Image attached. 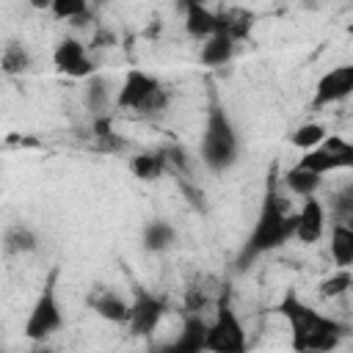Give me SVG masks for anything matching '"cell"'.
<instances>
[{
	"label": "cell",
	"instance_id": "cell-1",
	"mask_svg": "<svg viewBox=\"0 0 353 353\" xmlns=\"http://www.w3.org/2000/svg\"><path fill=\"white\" fill-rule=\"evenodd\" d=\"M279 182H281V176H276V168H270L268 185H265V193H262V204H259L254 226H251V232H248V237L240 248L237 268H248L262 254H270V251L287 245L295 237L298 212L290 210V201L281 196Z\"/></svg>",
	"mask_w": 353,
	"mask_h": 353
},
{
	"label": "cell",
	"instance_id": "cell-2",
	"mask_svg": "<svg viewBox=\"0 0 353 353\" xmlns=\"http://www.w3.org/2000/svg\"><path fill=\"white\" fill-rule=\"evenodd\" d=\"M279 312L290 323V339L295 350H331L339 345L342 325L334 317L306 306L295 292H287L281 298Z\"/></svg>",
	"mask_w": 353,
	"mask_h": 353
},
{
	"label": "cell",
	"instance_id": "cell-3",
	"mask_svg": "<svg viewBox=\"0 0 353 353\" xmlns=\"http://www.w3.org/2000/svg\"><path fill=\"white\" fill-rule=\"evenodd\" d=\"M199 157L212 174L229 171L240 157L237 130H234L226 108L218 99H212L210 108H207V121H204V132H201V143H199Z\"/></svg>",
	"mask_w": 353,
	"mask_h": 353
},
{
	"label": "cell",
	"instance_id": "cell-4",
	"mask_svg": "<svg viewBox=\"0 0 353 353\" xmlns=\"http://www.w3.org/2000/svg\"><path fill=\"white\" fill-rule=\"evenodd\" d=\"M119 110H132L141 116H154L160 110H165L168 105V91L163 88V83L157 77H152L143 69H130L124 74V83L116 91V102Z\"/></svg>",
	"mask_w": 353,
	"mask_h": 353
},
{
	"label": "cell",
	"instance_id": "cell-5",
	"mask_svg": "<svg viewBox=\"0 0 353 353\" xmlns=\"http://www.w3.org/2000/svg\"><path fill=\"white\" fill-rule=\"evenodd\" d=\"M248 347L245 339V328L232 306L229 290L221 292L218 303H215V314L210 320V331H207V350L212 353H240Z\"/></svg>",
	"mask_w": 353,
	"mask_h": 353
},
{
	"label": "cell",
	"instance_id": "cell-6",
	"mask_svg": "<svg viewBox=\"0 0 353 353\" xmlns=\"http://www.w3.org/2000/svg\"><path fill=\"white\" fill-rule=\"evenodd\" d=\"M55 279L58 273L52 270L39 292V298L33 301L30 312H28V320H25V336L39 342V339H47L52 336L61 325H63V312H61V303H58V292H55Z\"/></svg>",
	"mask_w": 353,
	"mask_h": 353
},
{
	"label": "cell",
	"instance_id": "cell-7",
	"mask_svg": "<svg viewBox=\"0 0 353 353\" xmlns=\"http://www.w3.org/2000/svg\"><path fill=\"white\" fill-rule=\"evenodd\" d=\"M298 165H303L309 171H317L323 176L331 174V171L353 168V141L328 132V138L320 146H314V149H309L298 157Z\"/></svg>",
	"mask_w": 353,
	"mask_h": 353
},
{
	"label": "cell",
	"instance_id": "cell-8",
	"mask_svg": "<svg viewBox=\"0 0 353 353\" xmlns=\"http://www.w3.org/2000/svg\"><path fill=\"white\" fill-rule=\"evenodd\" d=\"M168 306L160 295L149 292L146 287H135V295L130 301V320H127V328L135 334V336H149L165 317Z\"/></svg>",
	"mask_w": 353,
	"mask_h": 353
},
{
	"label": "cell",
	"instance_id": "cell-9",
	"mask_svg": "<svg viewBox=\"0 0 353 353\" xmlns=\"http://www.w3.org/2000/svg\"><path fill=\"white\" fill-rule=\"evenodd\" d=\"M347 97H353V63H339L317 80L312 108H328Z\"/></svg>",
	"mask_w": 353,
	"mask_h": 353
},
{
	"label": "cell",
	"instance_id": "cell-10",
	"mask_svg": "<svg viewBox=\"0 0 353 353\" xmlns=\"http://www.w3.org/2000/svg\"><path fill=\"white\" fill-rule=\"evenodd\" d=\"M52 63H55V69L61 72V74H66V77H91L94 74V61L88 58V52H85V44L83 41H77V39H72V36H66V39H61L58 44H55V50H52Z\"/></svg>",
	"mask_w": 353,
	"mask_h": 353
},
{
	"label": "cell",
	"instance_id": "cell-11",
	"mask_svg": "<svg viewBox=\"0 0 353 353\" xmlns=\"http://www.w3.org/2000/svg\"><path fill=\"white\" fill-rule=\"evenodd\" d=\"M325 234V204L314 196H306L301 210H298V223H295V240L312 245Z\"/></svg>",
	"mask_w": 353,
	"mask_h": 353
},
{
	"label": "cell",
	"instance_id": "cell-12",
	"mask_svg": "<svg viewBox=\"0 0 353 353\" xmlns=\"http://www.w3.org/2000/svg\"><path fill=\"white\" fill-rule=\"evenodd\" d=\"M207 331H210V320H204L201 312H185L182 331L171 342V350H182V353L207 350Z\"/></svg>",
	"mask_w": 353,
	"mask_h": 353
},
{
	"label": "cell",
	"instance_id": "cell-13",
	"mask_svg": "<svg viewBox=\"0 0 353 353\" xmlns=\"http://www.w3.org/2000/svg\"><path fill=\"white\" fill-rule=\"evenodd\" d=\"M88 306L108 323H116V325H127L130 320V301H124L119 292L113 290H97L91 292L88 298Z\"/></svg>",
	"mask_w": 353,
	"mask_h": 353
},
{
	"label": "cell",
	"instance_id": "cell-14",
	"mask_svg": "<svg viewBox=\"0 0 353 353\" xmlns=\"http://www.w3.org/2000/svg\"><path fill=\"white\" fill-rule=\"evenodd\" d=\"M234 47H237V41L232 39V36H226V33H212L210 39H204L201 41V50H199V61L204 63V66H223V63H229L232 61V55H234Z\"/></svg>",
	"mask_w": 353,
	"mask_h": 353
},
{
	"label": "cell",
	"instance_id": "cell-15",
	"mask_svg": "<svg viewBox=\"0 0 353 353\" xmlns=\"http://www.w3.org/2000/svg\"><path fill=\"white\" fill-rule=\"evenodd\" d=\"M281 182H284V188H287L292 196L306 199V196H314V193L320 190V185H323V174L309 171V168H303V165H298V163H295L292 168H287V171H284Z\"/></svg>",
	"mask_w": 353,
	"mask_h": 353
},
{
	"label": "cell",
	"instance_id": "cell-16",
	"mask_svg": "<svg viewBox=\"0 0 353 353\" xmlns=\"http://www.w3.org/2000/svg\"><path fill=\"white\" fill-rule=\"evenodd\" d=\"M185 30L188 36L204 41L212 33H218V14L210 11V6H190L185 8Z\"/></svg>",
	"mask_w": 353,
	"mask_h": 353
},
{
	"label": "cell",
	"instance_id": "cell-17",
	"mask_svg": "<svg viewBox=\"0 0 353 353\" xmlns=\"http://www.w3.org/2000/svg\"><path fill=\"white\" fill-rule=\"evenodd\" d=\"M130 171H132V176L141 179V182H154V179H160V176L168 171L165 152H141V154H132Z\"/></svg>",
	"mask_w": 353,
	"mask_h": 353
},
{
	"label": "cell",
	"instance_id": "cell-18",
	"mask_svg": "<svg viewBox=\"0 0 353 353\" xmlns=\"http://www.w3.org/2000/svg\"><path fill=\"white\" fill-rule=\"evenodd\" d=\"M328 251H331V259L336 268H353V226L334 221Z\"/></svg>",
	"mask_w": 353,
	"mask_h": 353
},
{
	"label": "cell",
	"instance_id": "cell-19",
	"mask_svg": "<svg viewBox=\"0 0 353 353\" xmlns=\"http://www.w3.org/2000/svg\"><path fill=\"white\" fill-rule=\"evenodd\" d=\"M141 243H143L146 251H154V254L168 251V248L176 243V229H174L168 221L154 218V221H149V223L143 226V232H141Z\"/></svg>",
	"mask_w": 353,
	"mask_h": 353
},
{
	"label": "cell",
	"instance_id": "cell-20",
	"mask_svg": "<svg viewBox=\"0 0 353 353\" xmlns=\"http://www.w3.org/2000/svg\"><path fill=\"white\" fill-rule=\"evenodd\" d=\"M251 28H254V14L245 11V8H229V11H221L218 14V30L226 33V36H232L234 41L248 39Z\"/></svg>",
	"mask_w": 353,
	"mask_h": 353
},
{
	"label": "cell",
	"instance_id": "cell-21",
	"mask_svg": "<svg viewBox=\"0 0 353 353\" xmlns=\"http://www.w3.org/2000/svg\"><path fill=\"white\" fill-rule=\"evenodd\" d=\"M39 248V237L30 226L25 223H14L3 232V251L8 256H17V254H30Z\"/></svg>",
	"mask_w": 353,
	"mask_h": 353
},
{
	"label": "cell",
	"instance_id": "cell-22",
	"mask_svg": "<svg viewBox=\"0 0 353 353\" xmlns=\"http://www.w3.org/2000/svg\"><path fill=\"white\" fill-rule=\"evenodd\" d=\"M328 138V130L320 124V121H303L301 127H295V132L290 135V143L301 152H309L314 146H320L323 141Z\"/></svg>",
	"mask_w": 353,
	"mask_h": 353
},
{
	"label": "cell",
	"instance_id": "cell-23",
	"mask_svg": "<svg viewBox=\"0 0 353 353\" xmlns=\"http://www.w3.org/2000/svg\"><path fill=\"white\" fill-rule=\"evenodd\" d=\"M0 63H3V72L6 74H22V72L30 69V52L19 41H8L6 50H3Z\"/></svg>",
	"mask_w": 353,
	"mask_h": 353
},
{
	"label": "cell",
	"instance_id": "cell-24",
	"mask_svg": "<svg viewBox=\"0 0 353 353\" xmlns=\"http://www.w3.org/2000/svg\"><path fill=\"white\" fill-rule=\"evenodd\" d=\"M350 287H353V273H350V268H336L328 279L320 281V295H323V298H339V295H345Z\"/></svg>",
	"mask_w": 353,
	"mask_h": 353
},
{
	"label": "cell",
	"instance_id": "cell-25",
	"mask_svg": "<svg viewBox=\"0 0 353 353\" xmlns=\"http://www.w3.org/2000/svg\"><path fill=\"white\" fill-rule=\"evenodd\" d=\"M85 102H88V108L97 113V116H102V110H105V105H108V88H105V80L102 77H88V88H85Z\"/></svg>",
	"mask_w": 353,
	"mask_h": 353
},
{
	"label": "cell",
	"instance_id": "cell-26",
	"mask_svg": "<svg viewBox=\"0 0 353 353\" xmlns=\"http://www.w3.org/2000/svg\"><path fill=\"white\" fill-rule=\"evenodd\" d=\"M50 11L55 19H80L88 11V0H52Z\"/></svg>",
	"mask_w": 353,
	"mask_h": 353
},
{
	"label": "cell",
	"instance_id": "cell-27",
	"mask_svg": "<svg viewBox=\"0 0 353 353\" xmlns=\"http://www.w3.org/2000/svg\"><path fill=\"white\" fill-rule=\"evenodd\" d=\"M331 210H334V218H336L339 223L353 226V185L345 188V190H339V193L334 196Z\"/></svg>",
	"mask_w": 353,
	"mask_h": 353
},
{
	"label": "cell",
	"instance_id": "cell-28",
	"mask_svg": "<svg viewBox=\"0 0 353 353\" xmlns=\"http://www.w3.org/2000/svg\"><path fill=\"white\" fill-rule=\"evenodd\" d=\"M204 306H207V298H204V292H201L199 287L188 290V295H185V312H201Z\"/></svg>",
	"mask_w": 353,
	"mask_h": 353
},
{
	"label": "cell",
	"instance_id": "cell-29",
	"mask_svg": "<svg viewBox=\"0 0 353 353\" xmlns=\"http://www.w3.org/2000/svg\"><path fill=\"white\" fill-rule=\"evenodd\" d=\"M176 6L185 11V8H190V6H207V0H176Z\"/></svg>",
	"mask_w": 353,
	"mask_h": 353
},
{
	"label": "cell",
	"instance_id": "cell-30",
	"mask_svg": "<svg viewBox=\"0 0 353 353\" xmlns=\"http://www.w3.org/2000/svg\"><path fill=\"white\" fill-rule=\"evenodd\" d=\"M28 3H30L36 11H44V8H50V6H52V0H28Z\"/></svg>",
	"mask_w": 353,
	"mask_h": 353
},
{
	"label": "cell",
	"instance_id": "cell-31",
	"mask_svg": "<svg viewBox=\"0 0 353 353\" xmlns=\"http://www.w3.org/2000/svg\"><path fill=\"white\" fill-rule=\"evenodd\" d=\"M347 33H350V36H353V25H350V28H347Z\"/></svg>",
	"mask_w": 353,
	"mask_h": 353
}]
</instances>
